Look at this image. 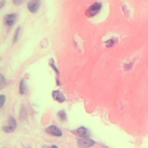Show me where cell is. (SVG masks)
<instances>
[{
  "label": "cell",
  "mask_w": 148,
  "mask_h": 148,
  "mask_svg": "<svg viewBox=\"0 0 148 148\" xmlns=\"http://www.w3.org/2000/svg\"><path fill=\"white\" fill-rule=\"evenodd\" d=\"M102 4L99 2H95L90 6L86 11V15L88 17H91L97 14L101 10Z\"/></svg>",
  "instance_id": "6da1fadb"
},
{
  "label": "cell",
  "mask_w": 148,
  "mask_h": 148,
  "mask_svg": "<svg viewBox=\"0 0 148 148\" xmlns=\"http://www.w3.org/2000/svg\"><path fill=\"white\" fill-rule=\"evenodd\" d=\"M17 127V123L16 120L12 116H10L8 121V125L3 126L2 130L6 133L13 132Z\"/></svg>",
  "instance_id": "7a4b0ae2"
},
{
  "label": "cell",
  "mask_w": 148,
  "mask_h": 148,
  "mask_svg": "<svg viewBox=\"0 0 148 148\" xmlns=\"http://www.w3.org/2000/svg\"><path fill=\"white\" fill-rule=\"evenodd\" d=\"M95 142L88 138H83L77 140V145L80 148H88L92 146Z\"/></svg>",
  "instance_id": "3957f363"
},
{
  "label": "cell",
  "mask_w": 148,
  "mask_h": 148,
  "mask_svg": "<svg viewBox=\"0 0 148 148\" xmlns=\"http://www.w3.org/2000/svg\"><path fill=\"white\" fill-rule=\"evenodd\" d=\"M40 5V0H31L27 5V8L30 12L35 13L38 10Z\"/></svg>",
  "instance_id": "277c9868"
},
{
  "label": "cell",
  "mask_w": 148,
  "mask_h": 148,
  "mask_svg": "<svg viewBox=\"0 0 148 148\" xmlns=\"http://www.w3.org/2000/svg\"><path fill=\"white\" fill-rule=\"evenodd\" d=\"M17 14L16 13H11L7 14L4 17V23L7 26H12L17 20Z\"/></svg>",
  "instance_id": "5b68a950"
},
{
  "label": "cell",
  "mask_w": 148,
  "mask_h": 148,
  "mask_svg": "<svg viewBox=\"0 0 148 148\" xmlns=\"http://www.w3.org/2000/svg\"><path fill=\"white\" fill-rule=\"evenodd\" d=\"M46 132L50 135L56 136H61L62 135L61 131L56 126L51 125L46 128Z\"/></svg>",
  "instance_id": "8992f818"
},
{
  "label": "cell",
  "mask_w": 148,
  "mask_h": 148,
  "mask_svg": "<svg viewBox=\"0 0 148 148\" xmlns=\"http://www.w3.org/2000/svg\"><path fill=\"white\" fill-rule=\"evenodd\" d=\"M53 99L58 102H63L65 101V97L63 94L58 90H54L52 92Z\"/></svg>",
  "instance_id": "52a82bcc"
},
{
  "label": "cell",
  "mask_w": 148,
  "mask_h": 148,
  "mask_svg": "<svg viewBox=\"0 0 148 148\" xmlns=\"http://www.w3.org/2000/svg\"><path fill=\"white\" fill-rule=\"evenodd\" d=\"M76 132L79 136L83 138H88L90 135L89 130L84 127H80L77 129Z\"/></svg>",
  "instance_id": "ba28073f"
},
{
  "label": "cell",
  "mask_w": 148,
  "mask_h": 148,
  "mask_svg": "<svg viewBox=\"0 0 148 148\" xmlns=\"http://www.w3.org/2000/svg\"><path fill=\"white\" fill-rule=\"evenodd\" d=\"M20 34H21V27H18L14 33V35L13 36V43H16L17 42V40L19 39V37L20 36Z\"/></svg>",
  "instance_id": "9c48e42d"
},
{
  "label": "cell",
  "mask_w": 148,
  "mask_h": 148,
  "mask_svg": "<svg viewBox=\"0 0 148 148\" xmlns=\"http://www.w3.org/2000/svg\"><path fill=\"white\" fill-rule=\"evenodd\" d=\"M26 90V86L24 80H21L19 85V91L21 94H24Z\"/></svg>",
  "instance_id": "30bf717a"
},
{
  "label": "cell",
  "mask_w": 148,
  "mask_h": 148,
  "mask_svg": "<svg viewBox=\"0 0 148 148\" xmlns=\"http://www.w3.org/2000/svg\"><path fill=\"white\" fill-rule=\"evenodd\" d=\"M57 115L61 120L64 121V120H66V113L64 112V110L59 111L57 113Z\"/></svg>",
  "instance_id": "8fae6325"
},
{
  "label": "cell",
  "mask_w": 148,
  "mask_h": 148,
  "mask_svg": "<svg viewBox=\"0 0 148 148\" xmlns=\"http://www.w3.org/2000/svg\"><path fill=\"white\" fill-rule=\"evenodd\" d=\"M50 65L53 68V69L54 70V71L56 72V73L58 75L59 72H58V71L57 68H56V65H55V64H54V60L51 59V60H50Z\"/></svg>",
  "instance_id": "7c38bea8"
},
{
  "label": "cell",
  "mask_w": 148,
  "mask_h": 148,
  "mask_svg": "<svg viewBox=\"0 0 148 148\" xmlns=\"http://www.w3.org/2000/svg\"><path fill=\"white\" fill-rule=\"evenodd\" d=\"M6 80L2 74H1V88L2 89L6 85Z\"/></svg>",
  "instance_id": "4fadbf2b"
},
{
  "label": "cell",
  "mask_w": 148,
  "mask_h": 148,
  "mask_svg": "<svg viewBox=\"0 0 148 148\" xmlns=\"http://www.w3.org/2000/svg\"><path fill=\"white\" fill-rule=\"evenodd\" d=\"M106 46H108V47H112L114 45V40L113 39H110L107 40L106 42Z\"/></svg>",
  "instance_id": "5bb4252c"
},
{
  "label": "cell",
  "mask_w": 148,
  "mask_h": 148,
  "mask_svg": "<svg viewBox=\"0 0 148 148\" xmlns=\"http://www.w3.org/2000/svg\"><path fill=\"white\" fill-rule=\"evenodd\" d=\"M5 101V96L4 95H0V102H1V107H2Z\"/></svg>",
  "instance_id": "9a60e30c"
},
{
  "label": "cell",
  "mask_w": 148,
  "mask_h": 148,
  "mask_svg": "<svg viewBox=\"0 0 148 148\" xmlns=\"http://www.w3.org/2000/svg\"><path fill=\"white\" fill-rule=\"evenodd\" d=\"M132 65H133V64L132 62H130L129 64H127L124 65V69L125 70H130L132 67Z\"/></svg>",
  "instance_id": "2e32d148"
},
{
  "label": "cell",
  "mask_w": 148,
  "mask_h": 148,
  "mask_svg": "<svg viewBox=\"0 0 148 148\" xmlns=\"http://www.w3.org/2000/svg\"><path fill=\"white\" fill-rule=\"evenodd\" d=\"M24 0H13V3L16 5H18L22 3Z\"/></svg>",
  "instance_id": "e0dca14e"
},
{
  "label": "cell",
  "mask_w": 148,
  "mask_h": 148,
  "mask_svg": "<svg viewBox=\"0 0 148 148\" xmlns=\"http://www.w3.org/2000/svg\"><path fill=\"white\" fill-rule=\"evenodd\" d=\"M5 0H1V3H0V9H2L4 6H5Z\"/></svg>",
  "instance_id": "ac0fdd59"
},
{
  "label": "cell",
  "mask_w": 148,
  "mask_h": 148,
  "mask_svg": "<svg viewBox=\"0 0 148 148\" xmlns=\"http://www.w3.org/2000/svg\"><path fill=\"white\" fill-rule=\"evenodd\" d=\"M49 148H58V147H57V146H56V145H52L51 147H49Z\"/></svg>",
  "instance_id": "d6986e66"
}]
</instances>
